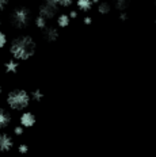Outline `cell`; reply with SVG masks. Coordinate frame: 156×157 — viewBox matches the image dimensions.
<instances>
[{
    "instance_id": "obj_1",
    "label": "cell",
    "mask_w": 156,
    "mask_h": 157,
    "mask_svg": "<svg viewBox=\"0 0 156 157\" xmlns=\"http://www.w3.org/2000/svg\"><path fill=\"white\" fill-rule=\"evenodd\" d=\"M37 44L30 35H19L10 45V54L17 61H27L35 54Z\"/></svg>"
},
{
    "instance_id": "obj_2",
    "label": "cell",
    "mask_w": 156,
    "mask_h": 157,
    "mask_svg": "<svg viewBox=\"0 0 156 157\" xmlns=\"http://www.w3.org/2000/svg\"><path fill=\"white\" fill-rule=\"evenodd\" d=\"M31 102L30 94L25 90H12L7 95V104L14 111H23Z\"/></svg>"
},
{
    "instance_id": "obj_3",
    "label": "cell",
    "mask_w": 156,
    "mask_h": 157,
    "mask_svg": "<svg viewBox=\"0 0 156 157\" xmlns=\"http://www.w3.org/2000/svg\"><path fill=\"white\" fill-rule=\"evenodd\" d=\"M11 25L14 26L15 29H26L29 25H30L31 21V11L25 6H21V7H17L14 11L11 12Z\"/></svg>"
},
{
    "instance_id": "obj_4",
    "label": "cell",
    "mask_w": 156,
    "mask_h": 157,
    "mask_svg": "<svg viewBox=\"0 0 156 157\" xmlns=\"http://www.w3.org/2000/svg\"><path fill=\"white\" fill-rule=\"evenodd\" d=\"M57 11H58V4L56 0H44L42 2V4L40 6V10H38V12L41 16H44L45 19H53L54 16L57 15Z\"/></svg>"
},
{
    "instance_id": "obj_5",
    "label": "cell",
    "mask_w": 156,
    "mask_h": 157,
    "mask_svg": "<svg viewBox=\"0 0 156 157\" xmlns=\"http://www.w3.org/2000/svg\"><path fill=\"white\" fill-rule=\"evenodd\" d=\"M14 146V140L7 133H0V152H8Z\"/></svg>"
},
{
    "instance_id": "obj_6",
    "label": "cell",
    "mask_w": 156,
    "mask_h": 157,
    "mask_svg": "<svg viewBox=\"0 0 156 157\" xmlns=\"http://www.w3.org/2000/svg\"><path fill=\"white\" fill-rule=\"evenodd\" d=\"M35 115L33 113H30V111H25V113H22L21 118H19V123H21V126H23L25 129H27V127H33L35 125Z\"/></svg>"
},
{
    "instance_id": "obj_7",
    "label": "cell",
    "mask_w": 156,
    "mask_h": 157,
    "mask_svg": "<svg viewBox=\"0 0 156 157\" xmlns=\"http://www.w3.org/2000/svg\"><path fill=\"white\" fill-rule=\"evenodd\" d=\"M44 38L46 39L48 42H54L57 41L58 38V30L56 27H52V26H46V27L44 29Z\"/></svg>"
},
{
    "instance_id": "obj_8",
    "label": "cell",
    "mask_w": 156,
    "mask_h": 157,
    "mask_svg": "<svg viewBox=\"0 0 156 157\" xmlns=\"http://www.w3.org/2000/svg\"><path fill=\"white\" fill-rule=\"evenodd\" d=\"M11 114L6 109H0V129H6L11 123Z\"/></svg>"
},
{
    "instance_id": "obj_9",
    "label": "cell",
    "mask_w": 156,
    "mask_h": 157,
    "mask_svg": "<svg viewBox=\"0 0 156 157\" xmlns=\"http://www.w3.org/2000/svg\"><path fill=\"white\" fill-rule=\"evenodd\" d=\"M19 69V61H17L15 58H11V60H8L7 63L4 64V71L6 73H10V75H14L17 73Z\"/></svg>"
},
{
    "instance_id": "obj_10",
    "label": "cell",
    "mask_w": 156,
    "mask_h": 157,
    "mask_svg": "<svg viewBox=\"0 0 156 157\" xmlns=\"http://www.w3.org/2000/svg\"><path fill=\"white\" fill-rule=\"evenodd\" d=\"M76 6H77L79 11L88 12L90 10L94 7V2L92 0H76Z\"/></svg>"
},
{
    "instance_id": "obj_11",
    "label": "cell",
    "mask_w": 156,
    "mask_h": 157,
    "mask_svg": "<svg viewBox=\"0 0 156 157\" xmlns=\"http://www.w3.org/2000/svg\"><path fill=\"white\" fill-rule=\"evenodd\" d=\"M69 23H71V18L68 14H61V15L57 16V26L58 27H61V29L68 27Z\"/></svg>"
},
{
    "instance_id": "obj_12",
    "label": "cell",
    "mask_w": 156,
    "mask_h": 157,
    "mask_svg": "<svg viewBox=\"0 0 156 157\" xmlns=\"http://www.w3.org/2000/svg\"><path fill=\"white\" fill-rule=\"evenodd\" d=\"M129 4H131V0H114V6L119 12L126 11V8L129 7Z\"/></svg>"
},
{
    "instance_id": "obj_13",
    "label": "cell",
    "mask_w": 156,
    "mask_h": 157,
    "mask_svg": "<svg viewBox=\"0 0 156 157\" xmlns=\"http://www.w3.org/2000/svg\"><path fill=\"white\" fill-rule=\"evenodd\" d=\"M110 10H111V7H110V4L107 2H99L98 3V12L102 15H106L110 12Z\"/></svg>"
},
{
    "instance_id": "obj_14",
    "label": "cell",
    "mask_w": 156,
    "mask_h": 157,
    "mask_svg": "<svg viewBox=\"0 0 156 157\" xmlns=\"http://www.w3.org/2000/svg\"><path fill=\"white\" fill-rule=\"evenodd\" d=\"M34 22H35V26H37L40 30H44V29L48 26V19H45L44 16H41V15H38Z\"/></svg>"
},
{
    "instance_id": "obj_15",
    "label": "cell",
    "mask_w": 156,
    "mask_h": 157,
    "mask_svg": "<svg viewBox=\"0 0 156 157\" xmlns=\"http://www.w3.org/2000/svg\"><path fill=\"white\" fill-rule=\"evenodd\" d=\"M30 98L34 102H41L42 98H44V94H42V91H40V90H34L33 92L30 94Z\"/></svg>"
},
{
    "instance_id": "obj_16",
    "label": "cell",
    "mask_w": 156,
    "mask_h": 157,
    "mask_svg": "<svg viewBox=\"0 0 156 157\" xmlns=\"http://www.w3.org/2000/svg\"><path fill=\"white\" fill-rule=\"evenodd\" d=\"M56 2H57L58 7L67 8V7H71V6H72V3L75 2V0H56Z\"/></svg>"
},
{
    "instance_id": "obj_17",
    "label": "cell",
    "mask_w": 156,
    "mask_h": 157,
    "mask_svg": "<svg viewBox=\"0 0 156 157\" xmlns=\"http://www.w3.org/2000/svg\"><path fill=\"white\" fill-rule=\"evenodd\" d=\"M7 45V35L3 31H0V49H3Z\"/></svg>"
},
{
    "instance_id": "obj_18",
    "label": "cell",
    "mask_w": 156,
    "mask_h": 157,
    "mask_svg": "<svg viewBox=\"0 0 156 157\" xmlns=\"http://www.w3.org/2000/svg\"><path fill=\"white\" fill-rule=\"evenodd\" d=\"M18 150H19V153L25 155V153L29 152V146L26 145V144H21V145H19V148H18Z\"/></svg>"
},
{
    "instance_id": "obj_19",
    "label": "cell",
    "mask_w": 156,
    "mask_h": 157,
    "mask_svg": "<svg viewBox=\"0 0 156 157\" xmlns=\"http://www.w3.org/2000/svg\"><path fill=\"white\" fill-rule=\"evenodd\" d=\"M23 132H25V127H23V126H21V125L17 126V127L14 129V133L17 134V136H22V134H23Z\"/></svg>"
},
{
    "instance_id": "obj_20",
    "label": "cell",
    "mask_w": 156,
    "mask_h": 157,
    "mask_svg": "<svg viewBox=\"0 0 156 157\" xmlns=\"http://www.w3.org/2000/svg\"><path fill=\"white\" fill-rule=\"evenodd\" d=\"M83 23L86 26H90L91 23H92V18H91V16H84V18H83Z\"/></svg>"
},
{
    "instance_id": "obj_21",
    "label": "cell",
    "mask_w": 156,
    "mask_h": 157,
    "mask_svg": "<svg viewBox=\"0 0 156 157\" xmlns=\"http://www.w3.org/2000/svg\"><path fill=\"white\" fill-rule=\"evenodd\" d=\"M119 19H121L122 22H125L126 19H128V14H126V11H121V12H119Z\"/></svg>"
},
{
    "instance_id": "obj_22",
    "label": "cell",
    "mask_w": 156,
    "mask_h": 157,
    "mask_svg": "<svg viewBox=\"0 0 156 157\" xmlns=\"http://www.w3.org/2000/svg\"><path fill=\"white\" fill-rule=\"evenodd\" d=\"M8 4V0H0V11H3Z\"/></svg>"
},
{
    "instance_id": "obj_23",
    "label": "cell",
    "mask_w": 156,
    "mask_h": 157,
    "mask_svg": "<svg viewBox=\"0 0 156 157\" xmlns=\"http://www.w3.org/2000/svg\"><path fill=\"white\" fill-rule=\"evenodd\" d=\"M68 15H69L71 19H76V18H77V11H71Z\"/></svg>"
},
{
    "instance_id": "obj_24",
    "label": "cell",
    "mask_w": 156,
    "mask_h": 157,
    "mask_svg": "<svg viewBox=\"0 0 156 157\" xmlns=\"http://www.w3.org/2000/svg\"><path fill=\"white\" fill-rule=\"evenodd\" d=\"M92 2H94V4H98V3H99V0H92Z\"/></svg>"
},
{
    "instance_id": "obj_25",
    "label": "cell",
    "mask_w": 156,
    "mask_h": 157,
    "mask_svg": "<svg viewBox=\"0 0 156 157\" xmlns=\"http://www.w3.org/2000/svg\"><path fill=\"white\" fill-rule=\"evenodd\" d=\"M2 92H3V88H2V86H0V95H2Z\"/></svg>"
},
{
    "instance_id": "obj_26",
    "label": "cell",
    "mask_w": 156,
    "mask_h": 157,
    "mask_svg": "<svg viewBox=\"0 0 156 157\" xmlns=\"http://www.w3.org/2000/svg\"><path fill=\"white\" fill-rule=\"evenodd\" d=\"M0 26H2V21H0Z\"/></svg>"
},
{
    "instance_id": "obj_27",
    "label": "cell",
    "mask_w": 156,
    "mask_h": 157,
    "mask_svg": "<svg viewBox=\"0 0 156 157\" xmlns=\"http://www.w3.org/2000/svg\"><path fill=\"white\" fill-rule=\"evenodd\" d=\"M155 25H156V19H155Z\"/></svg>"
},
{
    "instance_id": "obj_28",
    "label": "cell",
    "mask_w": 156,
    "mask_h": 157,
    "mask_svg": "<svg viewBox=\"0 0 156 157\" xmlns=\"http://www.w3.org/2000/svg\"><path fill=\"white\" fill-rule=\"evenodd\" d=\"M155 4H156V0H155Z\"/></svg>"
}]
</instances>
